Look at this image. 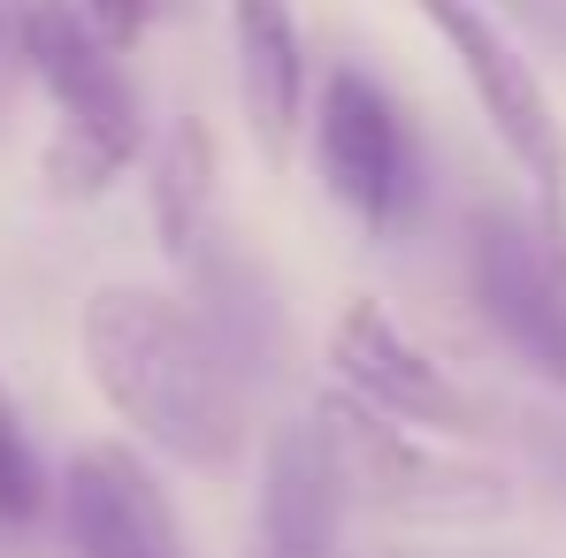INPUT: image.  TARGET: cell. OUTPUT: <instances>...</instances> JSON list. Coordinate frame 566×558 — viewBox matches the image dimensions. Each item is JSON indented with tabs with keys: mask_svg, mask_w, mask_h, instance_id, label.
<instances>
[{
	"mask_svg": "<svg viewBox=\"0 0 566 558\" xmlns=\"http://www.w3.org/2000/svg\"><path fill=\"white\" fill-rule=\"evenodd\" d=\"M85 368L99 398L177 466L230 474L245 460V375L214 345L199 306L107 283L85 306Z\"/></svg>",
	"mask_w": 566,
	"mask_h": 558,
	"instance_id": "obj_1",
	"label": "cell"
},
{
	"mask_svg": "<svg viewBox=\"0 0 566 558\" xmlns=\"http://www.w3.org/2000/svg\"><path fill=\"white\" fill-rule=\"evenodd\" d=\"M8 31H15V54L31 62V77L46 85L54 115H62L54 154H46L54 191H77V199L107 191L146 146L138 93L115 70V46L93 31V15L77 0H8Z\"/></svg>",
	"mask_w": 566,
	"mask_h": 558,
	"instance_id": "obj_2",
	"label": "cell"
},
{
	"mask_svg": "<svg viewBox=\"0 0 566 558\" xmlns=\"http://www.w3.org/2000/svg\"><path fill=\"white\" fill-rule=\"evenodd\" d=\"M314 421L329 429L337 460H345V482L398 513V520H444V528H474V520H505L513 513V482L490 460H468V452H444V444H421L406 436L390 413L360 406L353 390H329L314 398Z\"/></svg>",
	"mask_w": 566,
	"mask_h": 558,
	"instance_id": "obj_3",
	"label": "cell"
},
{
	"mask_svg": "<svg viewBox=\"0 0 566 558\" xmlns=\"http://www.w3.org/2000/svg\"><path fill=\"white\" fill-rule=\"evenodd\" d=\"M314 169L376 238H398L429 207V161L406 123V107L368 70H329L314 99Z\"/></svg>",
	"mask_w": 566,
	"mask_h": 558,
	"instance_id": "obj_4",
	"label": "cell"
},
{
	"mask_svg": "<svg viewBox=\"0 0 566 558\" xmlns=\"http://www.w3.org/2000/svg\"><path fill=\"white\" fill-rule=\"evenodd\" d=\"M468 291L497 345L566 390V230L552 214L474 207L468 222Z\"/></svg>",
	"mask_w": 566,
	"mask_h": 558,
	"instance_id": "obj_5",
	"label": "cell"
},
{
	"mask_svg": "<svg viewBox=\"0 0 566 558\" xmlns=\"http://www.w3.org/2000/svg\"><path fill=\"white\" fill-rule=\"evenodd\" d=\"M413 8H421V23L444 39V54L460 62L474 107H482V123L497 130V146L513 154V169L536 185L544 214L559 222V207H566V138H559V115H552L544 77L521 62V46L505 39V23H497L482 0H413Z\"/></svg>",
	"mask_w": 566,
	"mask_h": 558,
	"instance_id": "obj_6",
	"label": "cell"
},
{
	"mask_svg": "<svg viewBox=\"0 0 566 558\" xmlns=\"http://www.w3.org/2000/svg\"><path fill=\"white\" fill-rule=\"evenodd\" d=\"M329 368L337 390H353L360 406H376L406 429H437V436H482L490 429V406L474 398L452 368H437L382 306H345L337 329H329Z\"/></svg>",
	"mask_w": 566,
	"mask_h": 558,
	"instance_id": "obj_7",
	"label": "cell"
},
{
	"mask_svg": "<svg viewBox=\"0 0 566 558\" xmlns=\"http://www.w3.org/2000/svg\"><path fill=\"white\" fill-rule=\"evenodd\" d=\"M345 460L322 421H283L261 460V520L245 558H337L345 544Z\"/></svg>",
	"mask_w": 566,
	"mask_h": 558,
	"instance_id": "obj_8",
	"label": "cell"
},
{
	"mask_svg": "<svg viewBox=\"0 0 566 558\" xmlns=\"http://www.w3.org/2000/svg\"><path fill=\"white\" fill-rule=\"evenodd\" d=\"M62 528L77 558H185L177 513L154 482V466L123 444H93L62 474Z\"/></svg>",
	"mask_w": 566,
	"mask_h": 558,
	"instance_id": "obj_9",
	"label": "cell"
},
{
	"mask_svg": "<svg viewBox=\"0 0 566 558\" xmlns=\"http://www.w3.org/2000/svg\"><path fill=\"white\" fill-rule=\"evenodd\" d=\"M230 54H238V99L253 123L261 161H291V138L306 123V39L291 0H230Z\"/></svg>",
	"mask_w": 566,
	"mask_h": 558,
	"instance_id": "obj_10",
	"label": "cell"
},
{
	"mask_svg": "<svg viewBox=\"0 0 566 558\" xmlns=\"http://www.w3.org/2000/svg\"><path fill=\"white\" fill-rule=\"evenodd\" d=\"M154 230L177 269H191L222 238V161H214V130L199 115H177L154 146Z\"/></svg>",
	"mask_w": 566,
	"mask_h": 558,
	"instance_id": "obj_11",
	"label": "cell"
},
{
	"mask_svg": "<svg viewBox=\"0 0 566 558\" xmlns=\"http://www.w3.org/2000/svg\"><path fill=\"white\" fill-rule=\"evenodd\" d=\"M39 513H46V466L31 452L8 390H0V528H31Z\"/></svg>",
	"mask_w": 566,
	"mask_h": 558,
	"instance_id": "obj_12",
	"label": "cell"
},
{
	"mask_svg": "<svg viewBox=\"0 0 566 558\" xmlns=\"http://www.w3.org/2000/svg\"><path fill=\"white\" fill-rule=\"evenodd\" d=\"M77 8L93 15V31H99V39H107V46H138L161 0H77Z\"/></svg>",
	"mask_w": 566,
	"mask_h": 558,
	"instance_id": "obj_13",
	"label": "cell"
},
{
	"mask_svg": "<svg viewBox=\"0 0 566 558\" xmlns=\"http://www.w3.org/2000/svg\"><path fill=\"white\" fill-rule=\"evenodd\" d=\"M505 15H521L536 39H552V46H566V0H505Z\"/></svg>",
	"mask_w": 566,
	"mask_h": 558,
	"instance_id": "obj_14",
	"label": "cell"
},
{
	"mask_svg": "<svg viewBox=\"0 0 566 558\" xmlns=\"http://www.w3.org/2000/svg\"><path fill=\"white\" fill-rule=\"evenodd\" d=\"M0 46H15V31H8V0H0Z\"/></svg>",
	"mask_w": 566,
	"mask_h": 558,
	"instance_id": "obj_15",
	"label": "cell"
}]
</instances>
